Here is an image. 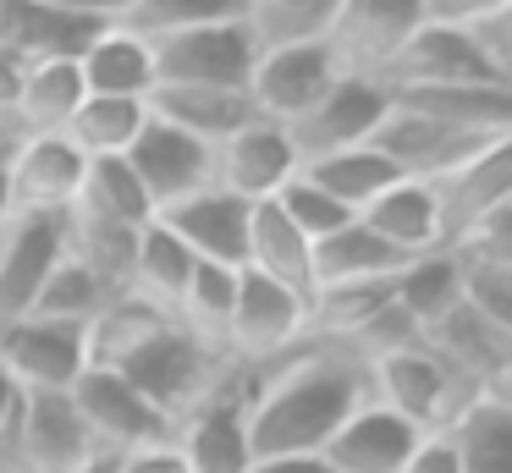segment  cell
Here are the masks:
<instances>
[{
  "mask_svg": "<svg viewBox=\"0 0 512 473\" xmlns=\"http://www.w3.org/2000/svg\"><path fill=\"white\" fill-rule=\"evenodd\" d=\"M369 402L364 363L342 347L303 341L298 352L254 369L248 451L254 457H320L353 407Z\"/></svg>",
  "mask_w": 512,
  "mask_h": 473,
  "instance_id": "6da1fadb",
  "label": "cell"
},
{
  "mask_svg": "<svg viewBox=\"0 0 512 473\" xmlns=\"http://www.w3.org/2000/svg\"><path fill=\"white\" fill-rule=\"evenodd\" d=\"M111 369L122 374L149 407H160V413L177 424V418H188L193 407L204 402V391L232 369V358H226L221 347H210V341H199L193 330H182L177 319H166L155 336H144L127 358H116Z\"/></svg>",
  "mask_w": 512,
  "mask_h": 473,
  "instance_id": "7a4b0ae2",
  "label": "cell"
},
{
  "mask_svg": "<svg viewBox=\"0 0 512 473\" xmlns=\"http://www.w3.org/2000/svg\"><path fill=\"white\" fill-rule=\"evenodd\" d=\"M364 380H369V402L391 407V413L408 418L424 435H435V429L474 396L424 341H402V347H391V352H375V358L364 363Z\"/></svg>",
  "mask_w": 512,
  "mask_h": 473,
  "instance_id": "3957f363",
  "label": "cell"
},
{
  "mask_svg": "<svg viewBox=\"0 0 512 473\" xmlns=\"http://www.w3.org/2000/svg\"><path fill=\"white\" fill-rule=\"evenodd\" d=\"M309 341V297L292 292L281 281H265L254 270H237V303L232 325H226V358L265 369V363L287 358Z\"/></svg>",
  "mask_w": 512,
  "mask_h": 473,
  "instance_id": "277c9868",
  "label": "cell"
},
{
  "mask_svg": "<svg viewBox=\"0 0 512 473\" xmlns=\"http://www.w3.org/2000/svg\"><path fill=\"white\" fill-rule=\"evenodd\" d=\"M248 391H254V369L232 363L204 391V402L188 418H177L171 446L182 451L188 473H243L254 462V451H248Z\"/></svg>",
  "mask_w": 512,
  "mask_h": 473,
  "instance_id": "5b68a950",
  "label": "cell"
},
{
  "mask_svg": "<svg viewBox=\"0 0 512 473\" xmlns=\"http://www.w3.org/2000/svg\"><path fill=\"white\" fill-rule=\"evenodd\" d=\"M391 110L386 88L375 77H358V72H342L298 121H287V143L298 154V165L309 160H325V154H342V149H364L375 138L380 116Z\"/></svg>",
  "mask_w": 512,
  "mask_h": 473,
  "instance_id": "8992f818",
  "label": "cell"
},
{
  "mask_svg": "<svg viewBox=\"0 0 512 473\" xmlns=\"http://www.w3.org/2000/svg\"><path fill=\"white\" fill-rule=\"evenodd\" d=\"M149 55H155V88H243L259 44L248 22H210L155 39Z\"/></svg>",
  "mask_w": 512,
  "mask_h": 473,
  "instance_id": "52a82bcc",
  "label": "cell"
},
{
  "mask_svg": "<svg viewBox=\"0 0 512 473\" xmlns=\"http://www.w3.org/2000/svg\"><path fill=\"white\" fill-rule=\"evenodd\" d=\"M336 77H342V66H336V55L325 39L320 44H270V50L254 55V72H248L243 94H248V105H254L259 121L287 127V121H298Z\"/></svg>",
  "mask_w": 512,
  "mask_h": 473,
  "instance_id": "ba28073f",
  "label": "cell"
},
{
  "mask_svg": "<svg viewBox=\"0 0 512 473\" xmlns=\"http://www.w3.org/2000/svg\"><path fill=\"white\" fill-rule=\"evenodd\" d=\"M100 440L89 435L72 391H23V418L12 440V468L17 473H67L100 462Z\"/></svg>",
  "mask_w": 512,
  "mask_h": 473,
  "instance_id": "9c48e42d",
  "label": "cell"
},
{
  "mask_svg": "<svg viewBox=\"0 0 512 473\" xmlns=\"http://www.w3.org/2000/svg\"><path fill=\"white\" fill-rule=\"evenodd\" d=\"M72 402H78L83 424H89V435L100 440L105 457L160 446V440H171V429H177L160 407H149L116 369H94V363L72 380Z\"/></svg>",
  "mask_w": 512,
  "mask_h": 473,
  "instance_id": "30bf717a",
  "label": "cell"
},
{
  "mask_svg": "<svg viewBox=\"0 0 512 473\" xmlns=\"http://www.w3.org/2000/svg\"><path fill=\"white\" fill-rule=\"evenodd\" d=\"M0 369L23 391H72V380L89 369V330L39 314L6 319L0 325Z\"/></svg>",
  "mask_w": 512,
  "mask_h": 473,
  "instance_id": "8fae6325",
  "label": "cell"
},
{
  "mask_svg": "<svg viewBox=\"0 0 512 473\" xmlns=\"http://www.w3.org/2000/svg\"><path fill=\"white\" fill-rule=\"evenodd\" d=\"M419 341L468 385V391H507L512 380V330L496 319L474 314V308L457 297L430 330H419Z\"/></svg>",
  "mask_w": 512,
  "mask_h": 473,
  "instance_id": "7c38bea8",
  "label": "cell"
},
{
  "mask_svg": "<svg viewBox=\"0 0 512 473\" xmlns=\"http://www.w3.org/2000/svg\"><path fill=\"white\" fill-rule=\"evenodd\" d=\"M83 149L67 132H23L6 160V193L17 215H67L83 182Z\"/></svg>",
  "mask_w": 512,
  "mask_h": 473,
  "instance_id": "4fadbf2b",
  "label": "cell"
},
{
  "mask_svg": "<svg viewBox=\"0 0 512 473\" xmlns=\"http://www.w3.org/2000/svg\"><path fill=\"white\" fill-rule=\"evenodd\" d=\"M435 193V209H441V237L446 248L463 242L474 226H485L490 215L512 209V138L485 143L474 160H463L457 171L424 182Z\"/></svg>",
  "mask_w": 512,
  "mask_h": 473,
  "instance_id": "5bb4252c",
  "label": "cell"
},
{
  "mask_svg": "<svg viewBox=\"0 0 512 473\" xmlns=\"http://www.w3.org/2000/svg\"><path fill=\"white\" fill-rule=\"evenodd\" d=\"M122 160H127V171L138 176L144 198L155 204V215L171 204H182V198L199 193V187H210V176H215L210 143L188 138V132L166 127V121H155V116L144 121V132L133 138V149H127Z\"/></svg>",
  "mask_w": 512,
  "mask_h": 473,
  "instance_id": "9a60e30c",
  "label": "cell"
},
{
  "mask_svg": "<svg viewBox=\"0 0 512 473\" xmlns=\"http://www.w3.org/2000/svg\"><path fill=\"white\" fill-rule=\"evenodd\" d=\"M419 22H424L419 0H336V17H331L325 44H331V55H336L342 72L375 77Z\"/></svg>",
  "mask_w": 512,
  "mask_h": 473,
  "instance_id": "2e32d148",
  "label": "cell"
},
{
  "mask_svg": "<svg viewBox=\"0 0 512 473\" xmlns=\"http://www.w3.org/2000/svg\"><path fill=\"white\" fill-rule=\"evenodd\" d=\"M298 176V154H292L287 132L276 121H248L237 127L226 143H215V187H226L232 198H243L248 209L254 204H270L281 187Z\"/></svg>",
  "mask_w": 512,
  "mask_h": 473,
  "instance_id": "e0dca14e",
  "label": "cell"
},
{
  "mask_svg": "<svg viewBox=\"0 0 512 473\" xmlns=\"http://www.w3.org/2000/svg\"><path fill=\"white\" fill-rule=\"evenodd\" d=\"M61 253H67V215H12V226L0 231V325L34 308Z\"/></svg>",
  "mask_w": 512,
  "mask_h": 473,
  "instance_id": "ac0fdd59",
  "label": "cell"
},
{
  "mask_svg": "<svg viewBox=\"0 0 512 473\" xmlns=\"http://www.w3.org/2000/svg\"><path fill=\"white\" fill-rule=\"evenodd\" d=\"M248 215H254V209H248L243 198H232L226 187H215V182H210V187H199V193H188L182 204L160 209L155 220L182 242V248L193 253V259H204V264H226V270H243Z\"/></svg>",
  "mask_w": 512,
  "mask_h": 473,
  "instance_id": "d6986e66",
  "label": "cell"
},
{
  "mask_svg": "<svg viewBox=\"0 0 512 473\" xmlns=\"http://www.w3.org/2000/svg\"><path fill=\"white\" fill-rule=\"evenodd\" d=\"M419 440L424 429H413L408 418H397L380 402H364L347 413V424L320 451V468L325 473H402L408 457L419 451Z\"/></svg>",
  "mask_w": 512,
  "mask_h": 473,
  "instance_id": "ffe728a7",
  "label": "cell"
},
{
  "mask_svg": "<svg viewBox=\"0 0 512 473\" xmlns=\"http://www.w3.org/2000/svg\"><path fill=\"white\" fill-rule=\"evenodd\" d=\"M105 22L78 17V11L56 6V0H0V50L12 61H78L83 44L100 33Z\"/></svg>",
  "mask_w": 512,
  "mask_h": 473,
  "instance_id": "44dd1931",
  "label": "cell"
},
{
  "mask_svg": "<svg viewBox=\"0 0 512 473\" xmlns=\"http://www.w3.org/2000/svg\"><path fill=\"white\" fill-rule=\"evenodd\" d=\"M435 435L446 440L457 473H512V396L474 391Z\"/></svg>",
  "mask_w": 512,
  "mask_h": 473,
  "instance_id": "7402d4cb",
  "label": "cell"
},
{
  "mask_svg": "<svg viewBox=\"0 0 512 473\" xmlns=\"http://www.w3.org/2000/svg\"><path fill=\"white\" fill-rule=\"evenodd\" d=\"M358 226H369L391 253H402V259H419V253L446 248L435 193L424 182H408V176H402V182H391L375 204L358 209Z\"/></svg>",
  "mask_w": 512,
  "mask_h": 473,
  "instance_id": "603a6c76",
  "label": "cell"
},
{
  "mask_svg": "<svg viewBox=\"0 0 512 473\" xmlns=\"http://www.w3.org/2000/svg\"><path fill=\"white\" fill-rule=\"evenodd\" d=\"M78 77L89 94H105V99H144L155 94V55L138 33L127 28H100L78 55Z\"/></svg>",
  "mask_w": 512,
  "mask_h": 473,
  "instance_id": "cb8c5ba5",
  "label": "cell"
},
{
  "mask_svg": "<svg viewBox=\"0 0 512 473\" xmlns=\"http://www.w3.org/2000/svg\"><path fill=\"white\" fill-rule=\"evenodd\" d=\"M149 116L215 149V143H226L237 127L254 121V105H248L243 88H155V94H149Z\"/></svg>",
  "mask_w": 512,
  "mask_h": 473,
  "instance_id": "d4e9b609",
  "label": "cell"
},
{
  "mask_svg": "<svg viewBox=\"0 0 512 473\" xmlns=\"http://www.w3.org/2000/svg\"><path fill=\"white\" fill-rule=\"evenodd\" d=\"M243 270L265 275V281H281V286H292V292H303V297L314 292V248L281 220L276 204H254V215H248Z\"/></svg>",
  "mask_w": 512,
  "mask_h": 473,
  "instance_id": "484cf974",
  "label": "cell"
},
{
  "mask_svg": "<svg viewBox=\"0 0 512 473\" xmlns=\"http://www.w3.org/2000/svg\"><path fill=\"white\" fill-rule=\"evenodd\" d=\"M83 77L78 61H34L23 66V88H17V132H67L72 110L83 105Z\"/></svg>",
  "mask_w": 512,
  "mask_h": 473,
  "instance_id": "4316f807",
  "label": "cell"
},
{
  "mask_svg": "<svg viewBox=\"0 0 512 473\" xmlns=\"http://www.w3.org/2000/svg\"><path fill=\"white\" fill-rule=\"evenodd\" d=\"M402 253H391L369 226L347 220L325 242H314V286H342V281H391L402 270Z\"/></svg>",
  "mask_w": 512,
  "mask_h": 473,
  "instance_id": "83f0119b",
  "label": "cell"
},
{
  "mask_svg": "<svg viewBox=\"0 0 512 473\" xmlns=\"http://www.w3.org/2000/svg\"><path fill=\"white\" fill-rule=\"evenodd\" d=\"M298 171L309 176L314 187H325L353 220H358V209L375 204L391 182H402L397 165H391L386 154H375L369 143L364 149H342V154H325V160H309V165H298Z\"/></svg>",
  "mask_w": 512,
  "mask_h": 473,
  "instance_id": "f1b7e54d",
  "label": "cell"
},
{
  "mask_svg": "<svg viewBox=\"0 0 512 473\" xmlns=\"http://www.w3.org/2000/svg\"><path fill=\"white\" fill-rule=\"evenodd\" d=\"M149 105L144 99H105V94H83V105L72 110L67 138L83 149V160H122L133 149V138L144 132Z\"/></svg>",
  "mask_w": 512,
  "mask_h": 473,
  "instance_id": "f546056e",
  "label": "cell"
},
{
  "mask_svg": "<svg viewBox=\"0 0 512 473\" xmlns=\"http://www.w3.org/2000/svg\"><path fill=\"white\" fill-rule=\"evenodd\" d=\"M116 297H122V292H116L111 281H100L89 264H78L72 253H61L56 270L45 275V286H39V297H34V308H28V314L61 319V325H83V330H89L94 319H100L105 308L116 303Z\"/></svg>",
  "mask_w": 512,
  "mask_h": 473,
  "instance_id": "4dcf8cb0",
  "label": "cell"
},
{
  "mask_svg": "<svg viewBox=\"0 0 512 473\" xmlns=\"http://www.w3.org/2000/svg\"><path fill=\"white\" fill-rule=\"evenodd\" d=\"M72 209H78V215H94V220H111V226H127V231L155 220V204L144 198V187L127 171V160H89L83 165Z\"/></svg>",
  "mask_w": 512,
  "mask_h": 473,
  "instance_id": "1f68e13d",
  "label": "cell"
},
{
  "mask_svg": "<svg viewBox=\"0 0 512 473\" xmlns=\"http://www.w3.org/2000/svg\"><path fill=\"white\" fill-rule=\"evenodd\" d=\"M457 297H463V286H457V259L446 248L419 253V259H408L391 275V303L413 319V330H430Z\"/></svg>",
  "mask_w": 512,
  "mask_h": 473,
  "instance_id": "d6a6232c",
  "label": "cell"
},
{
  "mask_svg": "<svg viewBox=\"0 0 512 473\" xmlns=\"http://www.w3.org/2000/svg\"><path fill=\"white\" fill-rule=\"evenodd\" d=\"M232 303H237V270L199 259V264H193V275H188V286H182V297L171 303V319H177L182 330H193L199 341L221 347L226 325H232Z\"/></svg>",
  "mask_w": 512,
  "mask_h": 473,
  "instance_id": "836d02e7",
  "label": "cell"
},
{
  "mask_svg": "<svg viewBox=\"0 0 512 473\" xmlns=\"http://www.w3.org/2000/svg\"><path fill=\"white\" fill-rule=\"evenodd\" d=\"M193 253L182 248L177 237H171L160 220H149L144 231H138V248H133V281H127V292L149 297V303H160L171 314V303L182 297V286H188L193 275Z\"/></svg>",
  "mask_w": 512,
  "mask_h": 473,
  "instance_id": "e575fe53",
  "label": "cell"
},
{
  "mask_svg": "<svg viewBox=\"0 0 512 473\" xmlns=\"http://www.w3.org/2000/svg\"><path fill=\"white\" fill-rule=\"evenodd\" d=\"M144 231V226H138ZM138 231L127 226H111V220H94V215H78L67 209V253L78 264H89L100 281H111L116 292H127L133 281V248H138Z\"/></svg>",
  "mask_w": 512,
  "mask_h": 473,
  "instance_id": "d590c367",
  "label": "cell"
},
{
  "mask_svg": "<svg viewBox=\"0 0 512 473\" xmlns=\"http://www.w3.org/2000/svg\"><path fill=\"white\" fill-rule=\"evenodd\" d=\"M336 0H248L243 22L259 50L270 44H320L331 33Z\"/></svg>",
  "mask_w": 512,
  "mask_h": 473,
  "instance_id": "8d00e7d4",
  "label": "cell"
},
{
  "mask_svg": "<svg viewBox=\"0 0 512 473\" xmlns=\"http://www.w3.org/2000/svg\"><path fill=\"white\" fill-rule=\"evenodd\" d=\"M166 319H171V314H166L160 303H149V297H138V292H122V297H116V303L89 325V363H94V369H111V363L127 358V352H133L144 336H155Z\"/></svg>",
  "mask_w": 512,
  "mask_h": 473,
  "instance_id": "74e56055",
  "label": "cell"
},
{
  "mask_svg": "<svg viewBox=\"0 0 512 473\" xmlns=\"http://www.w3.org/2000/svg\"><path fill=\"white\" fill-rule=\"evenodd\" d=\"M243 6L248 0H144L116 28L155 44V39H171V33H188V28H210V22H243Z\"/></svg>",
  "mask_w": 512,
  "mask_h": 473,
  "instance_id": "f35d334b",
  "label": "cell"
},
{
  "mask_svg": "<svg viewBox=\"0 0 512 473\" xmlns=\"http://www.w3.org/2000/svg\"><path fill=\"white\" fill-rule=\"evenodd\" d=\"M270 204L281 209V220H287V226L298 231L303 242H309V248H314V242H325V237H331V231H342L347 220H353V215H347V209L336 204L331 193H325V187H314V182H309V176H303V171L292 176V182L281 187L276 198H270Z\"/></svg>",
  "mask_w": 512,
  "mask_h": 473,
  "instance_id": "ab89813d",
  "label": "cell"
},
{
  "mask_svg": "<svg viewBox=\"0 0 512 473\" xmlns=\"http://www.w3.org/2000/svg\"><path fill=\"white\" fill-rule=\"evenodd\" d=\"M512 0H419V17L435 28H468V22L490 17V11H507Z\"/></svg>",
  "mask_w": 512,
  "mask_h": 473,
  "instance_id": "60d3db41",
  "label": "cell"
},
{
  "mask_svg": "<svg viewBox=\"0 0 512 473\" xmlns=\"http://www.w3.org/2000/svg\"><path fill=\"white\" fill-rule=\"evenodd\" d=\"M111 473H188V462H182V451L171 446V440H160V446L111 457Z\"/></svg>",
  "mask_w": 512,
  "mask_h": 473,
  "instance_id": "b9f144b4",
  "label": "cell"
},
{
  "mask_svg": "<svg viewBox=\"0 0 512 473\" xmlns=\"http://www.w3.org/2000/svg\"><path fill=\"white\" fill-rule=\"evenodd\" d=\"M17 418H23V385L0 369V462L12 468V440H17Z\"/></svg>",
  "mask_w": 512,
  "mask_h": 473,
  "instance_id": "7bdbcfd3",
  "label": "cell"
},
{
  "mask_svg": "<svg viewBox=\"0 0 512 473\" xmlns=\"http://www.w3.org/2000/svg\"><path fill=\"white\" fill-rule=\"evenodd\" d=\"M402 473H457V462H452V451H446L441 435H424L419 451L408 457V468H402Z\"/></svg>",
  "mask_w": 512,
  "mask_h": 473,
  "instance_id": "ee69618b",
  "label": "cell"
},
{
  "mask_svg": "<svg viewBox=\"0 0 512 473\" xmlns=\"http://www.w3.org/2000/svg\"><path fill=\"white\" fill-rule=\"evenodd\" d=\"M17 88H23V61H12V55L0 50V121H12Z\"/></svg>",
  "mask_w": 512,
  "mask_h": 473,
  "instance_id": "f6af8a7d",
  "label": "cell"
},
{
  "mask_svg": "<svg viewBox=\"0 0 512 473\" xmlns=\"http://www.w3.org/2000/svg\"><path fill=\"white\" fill-rule=\"evenodd\" d=\"M243 473H325L320 457H254Z\"/></svg>",
  "mask_w": 512,
  "mask_h": 473,
  "instance_id": "bcb514c9",
  "label": "cell"
},
{
  "mask_svg": "<svg viewBox=\"0 0 512 473\" xmlns=\"http://www.w3.org/2000/svg\"><path fill=\"white\" fill-rule=\"evenodd\" d=\"M17 138H23V132H17V121H0V171H6V160H12Z\"/></svg>",
  "mask_w": 512,
  "mask_h": 473,
  "instance_id": "7dc6e473",
  "label": "cell"
},
{
  "mask_svg": "<svg viewBox=\"0 0 512 473\" xmlns=\"http://www.w3.org/2000/svg\"><path fill=\"white\" fill-rule=\"evenodd\" d=\"M12 215L17 209H12V193H6V171H0V231L12 226Z\"/></svg>",
  "mask_w": 512,
  "mask_h": 473,
  "instance_id": "c3c4849f",
  "label": "cell"
},
{
  "mask_svg": "<svg viewBox=\"0 0 512 473\" xmlns=\"http://www.w3.org/2000/svg\"><path fill=\"white\" fill-rule=\"evenodd\" d=\"M67 473H111V457H100V462H89V468H67Z\"/></svg>",
  "mask_w": 512,
  "mask_h": 473,
  "instance_id": "681fc988",
  "label": "cell"
},
{
  "mask_svg": "<svg viewBox=\"0 0 512 473\" xmlns=\"http://www.w3.org/2000/svg\"><path fill=\"white\" fill-rule=\"evenodd\" d=\"M0 473H17V468H6V462H0Z\"/></svg>",
  "mask_w": 512,
  "mask_h": 473,
  "instance_id": "f907efd6",
  "label": "cell"
}]
</instances>
